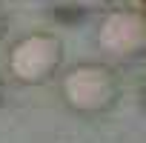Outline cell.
<instances>
[{
  "mask_svg": "<svg viewBox=\"0 0 146 143\" xmlns=\"http://www.w3.org/2000/svg\"><path fill=\"white\" fill-rule=\"evenodd\" d=\"M60 97L69 109L80 115H98L115 106V100L120 97V80L109 63L80 60L63 72Z\"/></svg>",
  "mask_w": 146,
  "mask_h": 143,
  "instance_id": "6da1fadb",
  "label": "cell"
},
{
  "mask_svg": "<svg viewBox=\"0 0 146 143\" xmlns=\"http://www.w3.org/2000/svg\"><path fill=\"white\" fill-rule=\"evenodd\" d=\"M60 60H63V43L49 32H29L17 37L9 49V72L15 80L26 86L46 83L60 69Z\"/></svg>",
  "mask_w": 146,
  "mask_h": 143,
  "instance_id": "7a4b0ae2",
  "label": "cell"
},
{
  "mask_svg": "<svg viewBox=\"0 0 146 143\" xmlns=\"http://www.w3.org/2000/svg\"><path fill=\"white\" fill-rule=\"evenodd\" d=\"M98 49L112 60H137L146 54V12L120 6L109 9L95 32Z\"/></svg>",
  "mask_w": 146,
  "mask_h": 143,
  "instance_id": "3957f363",
  "label": "cell"
},
{
  "mask_svg": "<svg viewBox=\"0 0 146 143\" xmlns=\"http://www.w3.org/2000/svg\"><path fill=\"white\" fill-rule=\"evenodd\" d=\"M66 6H75V9H100L106 6L109 0H63Z\"/></svg>",
  "mask_w": 146,
  "mask_h": 143,
  "instance_id": "277c9868",
  "label": "cell"
},
{
  "mask_svg": "<svg viewBox=\"0 0 146 143\" xmlns=\"http://www.w3.org/2000/svg\"><path fill=\"white\" fill-rule=\"evenodd\" d=\"M3 34H6V15L0 12V37H3Z\"/></svg>",
  "mask_w": 146,
  "mask_h": 143,
  "instance_id": "5b68a950",
  "label": "cell"
},
{
  "mask_svg": "<svg viewBox=\"0 0 146 143\" xmlns=\"http://www.w3.org/2000/svg\"><path fill=\"white\" fill-rule=\"evenodd\" d=\"M0 100H3V77H0Z\"/></svg>",
  "mask_w": 146,
  "mask_h": 143,
  "instance_id": "8992f818",
  "label": "cell"
}]
</instances>
